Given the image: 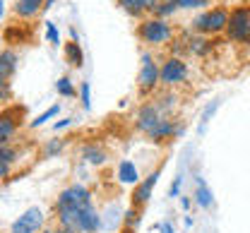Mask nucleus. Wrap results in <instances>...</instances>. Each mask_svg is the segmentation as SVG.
I'll use <instances>...</instances> for the list:
<instances>
[{"mask_svg":"<svg viewBox=\"0 0 250 233\" xmlns=\"http://www.w3.org/2000/svg\"><path fill=\"white\" fill-rule=\"evenodd\" d=\"M53 2H56V0H46V7H43V10H48V7H51Z\"/></svg>","mask_w":250,"mask_h":233,"instance_id":"obj_36","label":"nucleus"},{"mask_svg":"<svg viewBox=\"0 0 250 233\" xmlns=\"http://www.w3.org/2000/svg\"><path fill=\"white\" fill-rule=\"evenodd\" d=\"M80 154H82V159H84L87 164H92V166H104V164H108V149H106L104 144H99V142L84 144Z\"/></svg>","mask_w":250,"mask_h":233,"instance_id":"obj_12","label":"nucleus"},{"mask_svg":"<svg viewBox=\"0 0 250 233\" xmlns=\"http://www.w3.org/2000/svg\"><path fill=\"white\" fill-rule=\"evenodd\" d=\"M209 0H176L178 10H195V7H205Z\"/></svg>","mask_w":250,"mask_h":233,"instance_id":"obj_26","label":"nucleus"},{"mask_svg":"<svg viewBox=\"0 0 250 233\" xmlns=\"http://www.w3.org/2000/svg\"><path fill=\"white\" fill-rule=\"evenodd\" d=\"M159 231H161V233H173V226H171V224H168V221H164V224H161V229H159Z\"/></svg>","mask_w":250,"mask_h":233,"instance_id":"obj_34","label":"nucleus"},{"mask_svg":"<svg viewBox=\"0 0 250 233\" xmlns=\"http://www.w3.org/2000/svg\"><path fill=\"white\" fill-rule=\"evenodd\" d=\"M229 15H231V10H226V7H209V10L200 12L192 19L190 27H192V32L200 34V36H217V34L226 32Z\"/></svg>","mask_w":250,"mask_h":233,"instance_id":"obj_2","label":"nucleus"},{"mask_svg":"<svg viewBox=\"0 0 250 233\" xmlns=\"http://www.w3.org/2000/svg\"><path fill=\"white\" fill-rule=\"evenodd\" d=\"M173 12H178V5H176V0H159V5L154 7V17H161V19H166V17H171Z\"/></svg>","mask_w":250,"mask_h":233,"instance_id":"obj_19","label":"nucleus"},{"mask_svg":"<svg viewBox=\"0 0 250 233\" xmlns=\"http://www.w3.org/2000/svg\"><path fill=\"white\" fill-rule=\"evenodd\" d=\"M65 60H67L72 67H82V63H84V53H82L80 41H67V43H65Z\"/></svg>","mask_w":250,"mask_h":233,"instance_id":"obj_17","label":"nucleus"},{"mask_svg":"<svg viewBox=\"0 0 250 233\" xmlns=\"http://www.w3.org/2000/svg\"><path fill=\"white\" fill-rule=\"evenodd\" d=\"M195 202H197V207H202V209H209V207H214V195L209 193V188H207V183H205L202 178H197V188H195Z\"/></svg>","mask_w":250,"mask_h":233,"instance_id":"obj_16","label":"nucleus"},{"mask_svg":"<svg viewBox=\"0 0 250 233\" xmlns=\"http://www.w3.org/2000/svg\"><path fill=\"white\" fill-rule=\"evenodd\" d=\"M70 125H72V118H65V120H58L53 128H56V130H65V128H70Z\"/></svg>","mask_w":250,"mask_h":233,"instance_id":"obj_32","label":"nucleus"},{"mask_svg":"<svg viewBox=\"0 0 250 233\" xmlns=\"http://www.w3.org/2000/svg\"><path fill=\"white\" fill-rule=\"evenodd\" d=\"M0 175H2V180L10 178V164H2V161H0Z\"/></svg>","mask_w":250,"mask_h":233,"instance_id":"obj_33","label":"nucleus"},{"mask_svg":"<svg viewBox=\"0 0 250 233\" xmlns=\"http://www.w3.org/2000/svg\"><path fill=\"white\" fill-rule=\"evenodd\" d=\"M46 224V214L41 207H29L27 212H22L12 224L7 233H39Z\"/></svg>","mask_w":250,"mask_h":233,"instance_id":"obj_5","label":"nucleus"},{"mask_svg":"<svg viewBox=\"0 0 250 233\" xmlns=\"http://www.w3.org/2000/svg\"><path fill=\"white\" fill-rule=\"evenodd\" d=\"M15 159H17V152H15L10 144L0 149V161H2V164H10V166H12V164H15Z\"/></svg>","mask_w":250,"mask_h":233,"instance_id":"obj_27","label":"nucleus"},{"mask_svg":"<svg viewBox=\"0 0 250 233\" xmlns=\"http://www.w3.org/2000/svg\"><path fill=\"white\" fill-rule=\"evenodd\" d=\"M5 39H7V41H12V43H24L27 34L17 32V29H7V32H5Z\"/></svg>","mask_w":250,"mask_h":233,"instance_id":"obj_28","label":"nucleus"},{"mask_svg":"<svg viewBox=\"0 0 250 233\" xmlns=\"http://www.w3.org/2000/svg\"><path fill=\"white\" fill-rule=\"evenodd\" d=\"M140 212H142V209H137V207H132V204H130V207L125 209V212H123V224H125V229H135V226H137V224L142 221V214H140Z\"/></svg>","mask_w":250,"mask_h":233,"instance_id":"obj_21","label":"nucleus"},{"mask_svg":"<svg viewBox=\"0 0 250 233\" xmlns=\"http://www.w3.org/2000/svg\"><path fill=\"white\" fill-rule=\"evenodd\" d=\"M89 94H92V89H89V82H82V84H80V101H82V108H84V111H89V108H92Z\"/></svg>","mask_w":250,"mask_h":233,"instance_id":"obj_25","label":"nucleus"},{"mask_svg":"<svg viewBox=\"0 0 250 233\" xmlns=\"http://www.w3.org/2000/svg\"><path fill=\"white\" fill-rule=\"evenodd\" d=\"M181 207H183V209H190V200H188V197H183V200H181Z\"/></svg>","mask_w":250,"mask_h":233,"instance_id":"obj_35","label":"nucleus"},{"mask_svg":"<svg viewBox=\"0 0 250 233\" xmlns=\"http://www.w3.org/2000/svg\"><path fill=\"white\" fill-rule=\"evenodd\" d=\"M137 39L147 46H166L173 41V27L161 17H145L137 24Z\"/></svg>","mask_w":250,"mask_h":233,"instance_id":"obj_1","label":"nucleus"},{"mask_svg":"<svg viewBox=\"0 0 250 233\" xmlns=\"http://www.w3.org/2000/svg\"><path fill=\"white\" fill-rule=\"evenodd\" d=\"M217 106H219V101H212L209 106H207V111H205V116H202V123H200V133H202V128H205V123L209 120V116L217 111Z\"/></svg>","mask_w":250,"mask_h":233,"instance_id":"obj_30","label":"nucleus"},{"mask_svg":"<svg viewBox=\"0 0 250 233\" xmlns=\"http://www.w3.org/2000/svg\"><path fill=\"white\" fill-rule=\"evenodd\" d=\"M164 118H166V113H164L156 103H142V106L137 108V113H135V125H137L140 133L149 135Z\"/></svg>","mask_w":250,"mask_h":233,"instance_id":"obj_8","label":"nucleus"},{"mask_svg":"<svg viewBox=\"0 0 250 233\" xmlns=\"http://www.w3.org/2000/svg\"><path fill=\"white\" fill-rule=\"evenodd\" d=\"M118 180L121 183H127V185H137L140 183V171H137V166L130 161V159H125V161H121L118 164Z\"/></svg>","mask_w":250,"mask_h":233,"instance_id":"obj_15","label":"nucleus"},{"mask_svg":"<svg viewBox=\"0 0 250 233\" xmlns=\"http://www.w3.org/2000/svg\"><path fill=\"white\" fill-rule=\"evenodd\" d=\"M246 2H248V7H250V0H246Z\"/></svg>","mask_w":250,"mask_h":233,"instance_id":"obj_37","label":"nucleus"},{"mask_svg":"<svg viewBox=\"0 0 250 233\" xmlns=\"http://www.w3.org/2000/svg\"><path fill=\"white\" fill-rule=\"evenodd\" d=\"M43 7H46V0H15L12 2V12L20 19H34Z\"/></svg>","mask_w":250,"mask_h":233,"instance_id":"obj_11","label":"nucleus"},{"mask_svg":"<svg viewBox=\"0 0 250 233\" xmlns=\"http://www.w3.org/2000/svg\"><path fill=\"white\" fill-rule=\"evenodd\" d=\"M58 113H61V106L56 103V106H51L48 111H43V113H41L39 118H34V120H31L29 125H31V128H41L43 123H48V120H51V118H56Z\"/></svg>","mask_w":250,"mask_h":233,"instance_id":"obj_23","label":"nucleus"},{"mask_svg":"<svg viewBox=\"0 0 250 233\" xmlns=\"http://www.w3.org/2000/svg\"><path fill=\"white\" fill-rule=\"evenodd\" d=\"M188 79V65L183 58L178 56H168L161 65V84L164 87H176V84H183Z\"/></svg>","mask_w":250,"mask_h":233,"instance_id":"obj_7","label":"nucleus"},{"mask_svg":"<svg viewBox=\"0 0 250 233\" xmlns=\"http://www.w3.org/2000/svg\"><path fill=\"white\" fill-rule=\"evenodd\" d=\"M46 39H48V43H51V46H56V48L61 46V34H58V27H56L51 19L46 22Z\"/></svg>","mask_w":250,"mask_h":233,"instance_id":"obj_24","label":"nucleus"},{"mask_svg":"<svg viewBox=\"0 0 250 233\" xmlns=\"http://www.w3.org/2000/svg\"><path fill=\"white\" fill-rule=\"evenodd\" d=\"M15 67H17L15 51L5 48V51L0 53V82H10V77L15 75Z\"/></svg>","mask_w":250,"mask_h":233,"instance_id":"obj_14","label":"nucleus"},{"mask_svg":"<svg viewBox=\"0 0 250 233\" xmlns=\"http://www.w3.org/2000/svg\"><path fill=\"white\" fill-rule=\"evenodd\" d=\"M156 84H161V65H156L152 53H142V63L137 72V89L140 94H149L156 89Z\"/></svg>","mask_w":250,"mask_h":233,"instance_id":"obj_4","label":"nucleus"},{"mask_svg":"<svg viewBox=\"0 0 250 233\" xmlns=\"http://www.w3.org/2000/svg\"><path fill=\"white\" fill-rule=\"evenodd\" d=\"M121 10H125L130 17H142L147 12H154V7L159 5V0H118Z\"/></svg>","mask_w":250,"mask_h":233,"instance_id":"obj_13","label":"nucleus"},{"mask_svg":"<svg viewBox=\"0 0 250 233\" xmlns=\"http://www.w3.org/2000/svg\"><path fill=\"white\" fill-rule=\"evenodd\" d=\"M62 149H65V142H62L61 137H51L46 144H43V156H48V159H53V156H58Z\"/></svg>","mask_w":250,"mask_h":233,"instance_id":"obj_20","label":"nucleus"},{"mask_svg":"<svg viewBox=\"0 0 250 233\" xmlns=\"http://www.w3.org/2000/svg\"><path fill=\"white\" fill-rule=\"evenodd\" d=\"M181 183H183V175H176L171 188H168V197H178L181 195Z\"/></svg>","mask_w":250,"mask_h":233,"instance_id":"obj_29","label":"nucleus"},{"mask_svg":"<svg viewBox=\"0 0 250 233\" xmlns=\"http://www.w3.org/2000/svg\"><path fill=\"white\" fill-rule=\"evenodd\" d=\"M226 39L231 43H250V7L238 5L229 15V27H226Z\"/></svg>","mask_w":250,"mask_h":233,"instance_id":"obj_3","label":"nucleus"},{"mask_svg":"<svg viewBox=\"0 0 250 233\" xmlns=\"http://www.w3.org/2000/svg\"><path fill=\"white\" fill-rule=\"evenodd\" d=\"M56 92L61 94V97H67V99H72L77 92H75V84H72V79L70 77H61L58 82H56Z\"/></svg>","mask_w":250,"mask_h":233,"instance_id":"obj_22","label":"nucleus"},{"mask_svg":"<svg viewBox=\"0 0 250 233\" xmlns=\"http://www.w3.org/2000/svg\"><path fill=\"white\" fill-rule=\"evenodd\" d=\"M0 97H2V103H7L10 101V82H0Z\"/></svg>","mask_w":250,"mask_h":233,"instance_id":"obj_31","label":"nucleus"},{"mask_svg":"<svg viewBox=\"0 0 250 233\" xmlns=\"http://www.w3.org/2000/svg\"><path fill=\"white\" fill-rule=\"evenodd\" d=\"M17 123H20V118L15 116V111L10 108H5L2 111V116H0V144L2 147H7L10 142H12V137L17 133Z\"/></svg>","mask_w":250,"mask_h":233,"instance_id":"obj_10","label":"nucleus"},{"mask_svg":"<svg viewBox=\"0 0 250 233\" xmlns=\"http://www.w3.org/2000/svg\"><path fill=\"white\" fill-rule=\"evenodd\" d=\"M84 204H92V193L87 185H67L65 190H61L58 200H56V209H77V207H84Z\"/></svg>","mask_w":250,"mask_h":233,"instance_id":"obj_6","label":"nucleus"},{"mask_svg":"<svg viewBox=\"0 0 250 233\" xmlns=\"http://www.w3.org/2000/svg\"><path fill=\"white\" fill-rule=\"evenodd\" d=\"M159 175H161V168H154L152 173H147L145 180H140L130 195V204L137 207V209H145L147 202L152 200V193H154V185L159 183Z\"/></svg>","mask_w":250,"mask_h":233,"instance_id":"obj_9","label":"nucleus"},{"mask_svg":"<svg viewBox=\"0 0 250 233\" xmlns=\"http://www.w3.org/2000/svg\"><path fill=\"white\" fill-rule=\"evenodd\" d=\"M188 51H190V53H195V56H207V53L212 51V41H209L207 36L195 34V36L188 41Z\"/></svg>","mask_w":250,"mask_h":233,"instance_id":"obj_18","label":"nucleus"}]
</instances>
